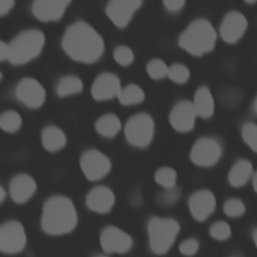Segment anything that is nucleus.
<instances>
[{
    "label": "nucleus",
    "mask_w": 257,
    "mask_h": 257,
    "mask_svg": "<svg viewBox=\"0 0 257 257\" xmlns=\"http://www.w3.org/2000/svg\"><path fill=\"white\" fill-rule=\"evenodd\" d=\"M61 45L71 59L83 63L97 61L104 51L102 37L84 21H76L67 27L62 36Z\"/></svg>",
    "instance_id": "1"
},
{
    "label": "nucleus",
    "mask_w": 257,
    "mask_h": 257,
    "mask_svg": "<svg viewBox=\"0 0 257 257\" xmlns=\"http://www.w3.org/2000/svg\"><path fill=\"white\" fill-rule=\"evenodd\" d=\"M78 217L73 202L61 195L48 198L42 208L41 228L52 236L68 234L77 225Z\"/></svg>",
    "instance_id": "2"
},
{
    "label": "nucleus",
    "mask_w": 257,
    "mask_h": 257,
    "mask_svg": "<svg viewBox=\"0 0 257 257\" xmlns=\"http://www.w3.org/2000/svg\"><path fill=\"white\" fill-rule=\"evenodd\" d=\"M217 33L213 25L204 18L192 21L179 37V45L188 53L201 56L214 49Z\"/></svg>",
    "instance_id": "3"
},
{
    "label": "nucleus",
    "mask_w": 257,
    "mask_h": 257,
    "mask_svg": "<svg viewBox=\"0 0 257 257\" xmlns=\"http://www.w3.org/2000/svg\"><path fill=\"white\" fill-rule=\"evenodd\" d=\"M45 37L38 29H28L20 32L9 45L8 61L14 65H22L36 58L42 51Z\"/></svg>",
    "instance_id": "4"
},
{
    "label": "nucleus",
    "mask_w": 257,
    "mask_h": 257,
    "mask_svg": "<svg viewBox=\"0 0 257 257\" xmlns=\"http://www.w3.org/2000/svg\"><path fill=\"white\" fill-rule=\"evenodd\" d=\"M180 225L177 220L169 217H153L148 223L149 245L157 255L166 254L178 237Z\"/></svg>",
    "instance_id": "5"
},
{
    "label": "nucleus",
    "mask_w": 257,
    "mask_h": 257,
    "mask_svg": "<svg viewBox=\"0 0 257 257\" xmlns=\"http://www.w3.org/2000/svg\"><path fill=\"white\" fill-rule=\"evenodd\" d=\"M155 122L146 112H139L131 116L124 125V136L127 143L136 148L148 147L154 139Z\"/></svg>",
    "instance_id": "6"
},
{
    "label": "nucleus",
    "mask_w": 257,
    "mask_h": 257,
    "mask_svg": "<svg viewBox=\"0 0 257 257\" xmlns=\"http://www.w3.org/2000/svg\"><path fill=\"white\" fill-rule=\"evenodd\" d=\"M222 156V146L218 140L211 137L198 139L190 152V159L193 164L203 168L216 165Z\"/></svg>",
    "instance_id": "7"
},
{
    "label": "nucleus",
    "mask_w": 257,
    "mask_h": 257,
    "mask_svg": "<svg viewBox=\"0 0 257 257\" xmlns=\"http://www.w3.org/2000/svg\"><path fill=\"white\" fill-rule=\"evenodd\" d=\"M27 243L23 225L15 220L6 221L0 227V250L5 254L21 252Z\"/></svg>",
    "instance_id": "8"
},
{
    "label": "nucleus",
    "mask_w": 257,
    "mask_h": 257,
    "mask_svg": "<svg viewBox=\"0 0 257 257\" xmlns=\"http://www.w3.org/2000/svg\"><path fill=\"white\" fill-rule=\"evenodd\" d=\"M79 165L85 178L92 182L104 178L111 169L108 157L95 149L85 151L79 159Z\"/></svg>",
    "instance_id": "9"
},
{
    "label": "nucleus",
    "mask_w": 257,
    "mask_h": 257,
    "mask_svg": "<svg viewBox=\"0 0 257 257\" xmlns=\"http://www.w3.org/2000/svg\"><path fill=\"white\" fill-rule=\"evenodd\" d=\"M99 243L106 254H123L133 247L132 237L116 226L110 225L102 229Z\"/></svg>",
    "instance_id": "10"
},
{
    "label": "nucleus",
    "mask_w": 257,
    "mask_h": 257,
    "mask_svg": "<svg viewBox=\"0 0 257 257\" xmlns=\"http://www.w3.org/2000/svg\"><path fill=\"white\" fill-rule=\"evenodd\" d=\"M17 99L30 108H38L45 101V89L42 84L32 77L22 78L15 87Z\"/></svg>",
    "instance_id": "11"
},
{
    "label": "nucleus",
    "mask_w": 257,
    "mask_h": 257,
    "mask_svg": "<svg viewBox=\"0 0 257 257\" xmlns=\"http://www.w3.org/2000/svg\"><path fill=\"white\" fill-rule=\"evenodd\" d=\"M142 4L143 0H109L105 12L116 27L123 28L127 26Z\"/></svg>",
    "instance_id": "12"
},
{
    "label": "nucleus",
    "mask_w": 257,
    "mask_h": 257,
    "mask_svg": "<svg viewBox=\"0 0 257 257\" xmlns=\"http://www.w3.org/2000/svg\"><path fill=\"white\" fill-rule=\"evenodd\" d=\"M197 116L193 102L181 100L173 106L169 120L174 130L180 133H187L194 128Z\"/></svg>",
    "instance_id": "13"
},
{
    "label": "nucleus",
    "mask_w": 257,
    "mask_h": 257,
    "mask_svg": "<svg viewBox=\"0 0 257 257\" xmlns=\"http://www.w3.org/2000/svg\"><path fill=\"white\" fill-rule=\"evenodd\" d=\"M216 209V198L213 192L202 189L194 192L189 198V210L192 217L199 221L207 220Z\"/></svg>",
    "instance_id": "14"
},
{
    "label": "nucleus",
    "mask_w": 257,
    "mask_h": 257,
    "mask_svg": "<svg viewBox=\"0 0 257 257\" xmlns=\"http://www.w3.org/2000/svg\"><path fill=\"white\" fill-rule=\"evenodd\" d=\"M248 26L246 17L238 12L231 11L225 15L220 25V35L227 43H235L242 38Z\"/></svg>",
    "instance_id": "15"
},
{
    "label": "nucleus",
    "mask_w": 257,
    "mask_h": 257,
    "mask_svg": "<svg viewBox=\"0 0 257 257\" xmlns=\"http://www.w3.org/2000/svg\"><path fill=\"white\" fill-rule=\"evenodd\" d=\"M71 0H33L31 10L40 21L52 22L60 19Z\"/></svg>",
    "instance_id": "16"
},
{
    "label": "nucleus",
    "mask_w": 257,
    "mask_h": 257,
    "mask_svg": "<svg viewBox=\"0 0 257 257\" xmlns=\"http://www.w3.org/2000/svg\"><path fill=\"white\" fill-rule=\"evenodd\" d=\"M121 89L119 78L110 72L100 73L93 81L91 95L96 100H108L117 97Z\"/></svg>",
    "instance_id": "17"
},
{
    "label": "nucleus",
    "mask_w": 257,
    "mask_h": 257,
    "mask_svg": "<svg viewBox=\"0 0 257 257\" xmlns=\"http://www.w3.org/2000/svg\"><path fill=\"white\" fill-rule=\"evenodd\" d=\"M115 203V196L111 189L106 186H95L86 195L87 208L98 214L109 212Z\"/></svg>",
    "instance_id": "18"
},
{
    "label": "nucleus",
    "mask_w": 257,
    "mask_h": 257,
    "mask_svg": "<svg viewBox=\"0 0 257 257\" xmlns=\"http://www.w3.org/2000/svg\"><path fill=\"white\" fill-rule=\"evenodd\" d=\"M37 185L35 180L27 174H18L14 176L9 183V194L13 202L24 204L28 202L35 194Z\"/></svg>",
    "instance_id": "19"
},
{
    "label": "nucleus",
    "mask_w": 257,
    "mask_h": 257,
    "mask_svg": "<svg viewBox=\"0 0 257 257\" xmlns=\"http://www.w3.org/2000/svg\"><path fill=\"white\" fill-rule=\"evenodd\" d=\"M253 175L252 164L245 159L238 160L231 167L228 174V182L232 187L240 188L248 183Z\"/></svg>",
    "instance_id": "20"
},
{
    "label": "nucleus",
    "mask_w": 257,
    "mask_h": 257,
    "mask_svg": "<svg viewBox=\"0 0 257 257\" xmlns=\"http://www.w3.org/2000/svg\"><path fill=\"white\" fill-rule=\"evenodd\" d=\"M194 107L198 116L209 118L213 115L215 109L214 97L207 86H200L194 95Z\"/></svg>",
    "instance_id": "21"
},
{
    "label": "nucleus",
    "mask_w": 257,
    "mask_h": 257,
    "mask_svg": "<svg viewBox=\"0 0 257 257\" xmlns=\"http://www.w3.org/2000/svg\"><path fill=\"white\" fill-rule=\"evenodd\" d=\"M41 142L44 149L48 152H58L66 145L64 132L56 125H47L41 133Z\"/></svg>",
    "instance_id": "22"
},
{
    "label": "nucleus",
    "mask_w": 257,
    "mask_h": 257,
    "mask_svg": "<svg viewBox=\"0 0 257 257\" xmlns=\"http://www.w3.org/2000/svg\"><path fill=\"white\" fill-rule=\"evenodd\" d=\"M121 128L119 118L113 113H105L97 118L95 122V131L104 138L115 137Z\"/></svg>",
    "instance_id": "23"
},
{
    "label": "nucleus",
    "mask_w": 257,
    "mask_h": 257,
    "mask_svg": "<svg viewBox=\"0 0 257 257\" xmlns=\"http://www.w3.org/2000/svg\"><path fill=\"white\" fill-rule=\"evenodd\" d=\"M82 89L83 82L79 77L75 75L63 76L56 84V93L61 97L77 94Z\"/></svg>",
    "instance_id": "24"
},
{
    "label": "nucleus",
    "mask_w": 257,
    "mask_h": 257,
    "mask_svg": "<svg viewBox=\"0 0 257 257\" xmlns=\"http://www.w3.org/2000/svg\"><path fill=\"white\" fill-rule=\"evenodd\" d=\"M118 101L123 105H135L144 101L145 92L141 86L135 83L121 87L118 95Z\"/></svg>",
    "instance_id": "25"
},
{
    "label": "nucleus",
    "mask_w": 257,
    "mask_h": 257,
    "mask_svg": "<svg viewBox=\"0 0 257 257\" xmlns=\"http://www.w3.org/2000/svg\"><path fill=\"white\" fill-rule=\"evenodd\" d=\"M22 125V118L20 114L13 109L4 111L0 116V126L4 132L15 133Z\"/></svg>",
    "instance_id": "26"
},
{
    "label": "nucleus",
    "mask_w": 257,
    "mask_h": 257,
    "mask_svg": "<svg viewBox=\"0 0 257 257\" xmlns=\"http://www.w3.org/2000/svg\"><path fill=\"white\" fill-rule=\"evenodd\" d=\"M155 181L164 189L177 186L178 174L171 167L159 168L155 173Z\"/></svg>",
    "instance_id": "27"
},
{
    "label": "nucleus",
    "mask_w": 257,
    "mask_h": 257,
    "mask_svg": "<svg viewBox=\"0 0 257 257\" xmlns=\"http://www.w3.org/2000/svg\"><path fill=\"white\" fill-rule=\"evenodd\" d=\"M181 189L178 186L172 188H166L157 195V203L164 207H170L175 205L181 198Z\"/></svg>",
    "instance_id": "28"
},
{
    "label": "nucleus",
    "mask_w": 257,
    "mask_h": 257,
    "mask_svg": "<svg viewBox=\"0 0 257 257\" xmlns=\"http://www.w3.org/2000/svg\"><path fill=\"white\" fill-rule=\"evenodd\" d=\"M169 66L160 58H154L147 64V72L153 79H163L168 77Z\"/></svg>",
    "instance_id": "29"
},
{
    "label": "nucleus",
    "mask_w": 257,
    "mask_h": 257,
    "mask_svg": "<svg viewBox=\"0 0 257 257\" xmlns=\"http://www.w3.org/2000/svg\"><path fill=\"white\" fill-rule=\"evenodd\" d=\"M168 77L176 83H185L190 77V70L182 63H174L169 66Z\"/></svg>",
    "instance_id": "30"
},
{
    "label": "nucleus",
    "mask_w": 257,
    "mask_h": 257,
    "mask_svg": "<svg viewBox=\"0 0 257 257\" xmlns=\"http://www.w3.org/2000/svg\"><path fill=\"white\" fill-rule=\"evenodd\" d=\"M209 233L212 238L218 241H225L230 238L232 230L230 225L225 221H217L209 228Z\"/></svg>",
    "instance_id": "31"
},
{
    "label": "nucleus",
    "mask_w": 257,
    "mask_h": 257,
    "mask_svg": "<svg viewBox=\"0 0 257 257\" xmlns=\"http://www.w3.org/2000/svg\"><path fill=\"white\" fill-rule=\"evenodd\" d=\"M242 138L247 146L257 153V124L246 122L242 126Z\"/></svg>",
    "instance_id": "32"
},
{
    "label": "nucleus",
    "mask_w": 257,
    "mask_h": 257,
    "mask_svg": "<svg viewBox=\"0 0 257 257\" xmlns=\"http://www.w3.org/2000/svg\"><path fill=\"white\" fill-rule=\"evenodd\" d=\"M245 210H246V208H245L244 203L240 199H237V198L228 199L223 206L224 213L228 217H232V218L242 216L245 213Z\"/></svg>",
    "instance_id": "33"
},
{
    "label": "nucleus",
    "mask_w": 257,
    "mask_h": 257,
    "mask_svg": "<svg viewBox=\"0 0 257 257\" xmlns=\"http://www.w3.org/2000/svg\"><path fill=\"white\" fill-rule=\"evenodd\" d=\"M113 58L119 65L127 66L133 63L135 55L128 46L119 45L113 50Z\"/></svg>",
    "instance_id": "34"
},
{
    "label": "nucleus",
    "mask_w": 257,
    "mask_h": 257,
    "mask_svg": "<svg viewBox=\"0 0 257 257\" xmlns=\"http://www.w3.org/2000/svg\"><path fill=\"white\" fill-rule=\"evenodd\" d=\"M200 248V243L195 238H188L181 242L179 245V251L184 256H194Z\"/></svg>",
    "instance_id": "35"
},
{
    "label": "nucleus",
    "mask_w": 257,
    "mask_h": 257,
    "mask_svg": "<svg viewBox=\"0 0 257 257\" xmlns=\"http://www.w3.org/2000/svg\"><path fill=\"white\" fill-rule=\"evenodd\" d=\"M166 9L169 12L176 13L180 11L186 3V0H163Z\"/></svg>",
    "instance_id": "36"
},
{
    "label": "nucleus",
    "mask_w": 257,
    "mask_h": 257,
    "mask_svg": "<svg viewBox=\"0 0 257 257\" xmlns=\"http://www.w3.org/2000/svg\"><path fill=\"white\" fill-rule=\"evenodd\" d=\"M15 0H0V15L8 14L14 7Z\"/></svg>",
    "instance_id": "37"
},
{
    "label": "nucleus",
    "mask_w": 257,
    "mask_h": 257,
    "mask_svg": "<svg viewBox=\"0 0 257 257\" xmlns=\"http://www.w3.org/2000/svg\"><path fill=\"white\" fill-rule=\"evenodd\" d=\"M8 54H9V45L8 43L1 41L0 43V59L7 60L8 59Z\"/></svg>",
    "instance_id": "38"
},
{
    "label": "nucleus",
    "mask_w": 257,
    "mask_h": 257,
    "mask_svg": "<svg viewBox=\"0 0 257 257\" xmlns=\"http://www.w3.org/2000/svg\"><path fill=\"white\" fill-rule=\"evenodd\" d=\"M6 196H7L6 191H5V189L1 186V187H0V202H1V203H3V202L5 201Z\"/></svg>",
    "instance_id": "39"
},
{
    "label": "nucleus",
    "mask_w": 257,
    "mask_h": 257,
    "mask_svg": "<svg viewBox=\"0 0 257 257\" xmlns=\"http://www.w3.org/2000/svg\"><path fill=\"white\" fill-rule=\"evenodd\" d=\"M253 187H254V190L257 193V172L253 176Z\"/></svg>",
    "instance_id": "40"
},
{
    "label": "nucleus",
    "mask_w": 257,
    "mask_h": 257,
    "mask_svg": "<svg viewBox=\"0 0 257 257\" xmlns=\"http://www.w3.org/2000/svg\"><path fill=\"white\" fill-rule=\"evenodd\" d=\"M252 236H253V241H254V243H255V245H256V247H257V228L254 229Z\"/></svg>",
    "instance_id": "41"
},
{
    "label": "nucleus",
    "mask_w": 257,
    "mask_h": 257,
    "mask_svg": "<svg viewBox=\"0 0 257 257\" xmlns=\"http://www.w3.org/2000/svg\"><path fill=\"white\" fill-rule=\"evenodd\" d=\"M253 109H254V112L257 114V95H256L255 100L253 102Z\"/></svg>",
    "instance_id": "42"
},
{
    "label": "nucleus",
    "mask_w": 257,
    "mask_h": 257,
    "mask_svg": "<svg viewBox=\"0 0 257 257\" xmlns=\"http://www.w3.org/2000/svg\"><path fill=\"white\" fill-rule=\"evenodd\" d=\"M245 2H247V3H254V2H256L257 0H244Z\"/></svg>",
    "instance_id": "43"
},
{
    "label": "nucleus",
    "mask_w": 257,
    "mask_h": 257,
    "mask_svg": "<svg viewBox=\"0 0 257 257\" xmlns=\"http://www.w3.org/2000/svg\"><path fill=\"white\" fill-rule=\"evenodd\" d=\"M94 257H108L106 255H97V256H94Z\"/></svg>",
    "instance_id": "44"
}]
</instances>
